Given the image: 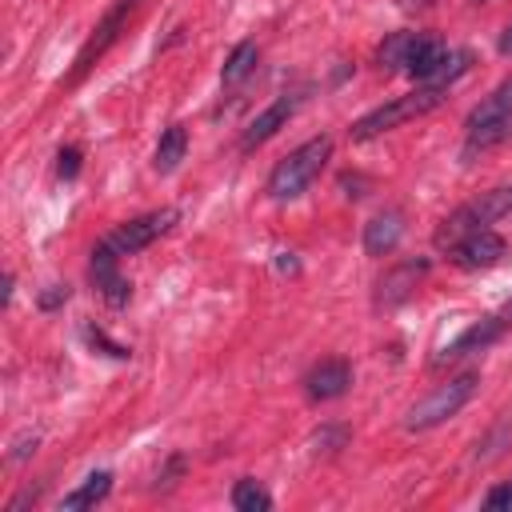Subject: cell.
<instances>
[{
	"mask_svg": "<svg viewBox=\"0 0 512 512\" xmlns=\"http://www.w3.org/2000/svg\"><path fill=\"white\" fill-rule=\"evenodd\" d=\"M232 508L236 512H268L272 508V496H268V488L260 484V480H252V476H240L236 484H232Z\"/></svg>",
	"mask_w": 512,
	"mask_h": 512,
	"instance_id": "obj_19",
	"label": "cell"
},
{
	"mask_svg": "<svg viewBox=\"0 0 512 512\" xmlns=\"http://www.w3.org/2000/svg\"><path fill=\"white\" fill-rule=\"evenodd\" d=\"M276 268H280V272H296L300 264L292 260V252H280V256H276Z\"/></svg>",
	"mask_w": 512,
	"mask_h": 512,
	"instance_id": "obj_31",
	"label": "cell"
},
{
	"mask_svg": "<svg viewBox=\"0 0 512 512\" xmlns=\"http://www.w3.org/2000/svg\"><path fill=\"white\" fill-rule=\"evenodd\" d=\"M36 496H40V484H36V488H24L16 500H8V512H20V508H24V504H32Z\"/></svg>",
	"mask_w": 512,
	"mask_h": 512,
	"instance_id": "obj_29",
	"label": "cell"
},
{
	"mask_svg": "<svg viewBox=\"0 0 512 512\" xmlns=\"http://www.w3.org/2000/svg\"><path fill=\"white\" fill-rule=\"evenodd\" d=\"M80 160H84L80 144H64V148L56 152V176H60L64 184H72V180L80 176Z\"/></svg>",
	"mask_w": 512,
	"mask_h": 512,
	"instance_id": "obj_25",
	"label": "cell"
},
{
	"mask_svg": "<svg viewBox=\"0 0 512 512\" xmlns=\"http://www.w3.org/2000/svg\"><path fill=\"white\" fill-rule=\"evenodd\" d=\"M504 140H512V116H500V120H488V124H480V128H468L460 156H464V164H468L476 152H488V148H496V144H504Z\"/></svg>",
	"mask_w": 512,
	"mask_h": 512,
	"instance_id": "obj_15",
	"label": "cell"
},
{
	"mask_svg": "<svg viewBox=\"0 0 512 512\" xmlns=\"http://www.w3.org/2000/svg\"><path fill=\"white\" fill-rule=\"evenodd\" d=\"M348 436H352V432H348V424H320V428L312 432V440H308V444H312V452H316V456H332V452H340V448L348 444Z\"/></svg>",
	"mask_w": 512,
	"mask_h": 512,
	"instance_id": "obj_22",
	"label": "cell"
},
{
	"mask_svg": "<svg viewBox=\"0 0 512 512\" xmlns=\"http://www.w3.org/2000/svg\"><path fill=\"white\" fill-rule=\"evenodd\" d=\"M512 212V184H500V188H488L480 192L476 200L460 204L456 212H448L436 228V248H452L460 236L468 232H480V228H492L500 216Z\"/></svg>",
	"mask_w": 512,
	"mask_h": 512,
	"instance_id": "obj_4",
	"label": "cell"
},
{
	"mask_svg": "<svg viewBox=\"0 0 512 512\" xmlns=\"http://www.w3.org/2000/svg\"><path fill=\"white\" fill-rule=\"evenodd\" d=\"M496 52H500V56H512V24L500 32V40H496Z\"/></svg>",
	"mask_w": 512,
	"mask_h": 512,
	"instance_id": "obj_30",
	"label": "cell"
},
{
	"mask_svg": "<svg viewBox=\"0 0 512 512\" xmlns=\"http://www.w3.org/2000/svg\"><path fill=\"white\" fill-rule=\"evenodd\" d=\"M72 300V288L68 284H48L40 296H36V308L40 312H56V308H64Z\"/></svg>",
	"mask_w": 512,
	"mask_h": 512,
	"instance_id": "obj_26",
	"label": "cell"
},
{
	"mask_svg": "<svg viewBox=\"0 0 512 512\" xmlns=\"http://www.w3.org/2000/svg\"><path fill=\"white\" fill-rule=\"evenodd\" d=\"M308 100V88H292V92H280L264 112H256L252 116V124L240 132V152H252V148H260V144H268L292 116H296V108Z\"/></svg>",
	"mask_w": 512,
	"mask_h": 512,
	"instance_id": "obj_7",
	"label": "cell"
},
{
	"mask_svg": "<svg viewBox=\"0 0 512 512\" xmlns=\"http://www.w3.org/2000/svg\"><path fill=\"white\" fill-rule=\"evenodd\" d=\"M412 36H416V32H392V36H384V44L376 48V64H380L384 72H400V68H404V56H408Z\"/></svg>",
	"mask_w": 512,
	"mask_h": 512,
	"instance_id": "obj_20",
	"label": "cell"
},
{
	"mask_svg": "<svg viewBox=\"0 0 512 512\" xmlns=\"http://www.w3.org/2000/svg\"><path fill=\"white\" fill-rule=\"evenodd\" d=\"M504 252H508V240H504L496 228H480V232H468V236H460V240L448 248L452 264H456V268H464V272H480V268H492V264H500V260H504Z\"/></svg>",
	"mask_w": 512,
	"mask_h": 512,
	"instance_id": "obj_11",
	"label": "cell"
},
{
	"mask_svg": "<svg viewBox=\"0 0 512 512\" xmlns=\"http://www.w3.org/2000/svg\"><path fill=\"white\" fill-rule=\"evenodd\" d=\"M400 236H404V212H400V208H380V212L364 224L360 244H364L368 256H388V252H396Z\"/></svg>",
	"mask_w": 512,
	"mask_h": 512,
	"instance_id": "obj_13",
	"label": "cell"
},
{
	"mask_svg": "<svg viewBox=\"0 0 512 512\" xmlns=\"http://www.w3.org/2000/svg\"><path fill=\"white\" fill-rule=\"evenodd\" d=\"M508 440H512V420H500V424H496V428H492V432H488V436L476 444V456H472V460H476V464H484V460L500 456Z\"/></svg>",
	"mask_w": 512,
	"mask_h": 512,
	"instance_id": "obj_23",
	"label": "cell"
},
{
	"mask_svg": "<svg viewBox=\"0 0 512 512\" xmlns=\"http://www.w3.org/2000/svg\"><path fill=\"white\" fill-rule=\"evenodd\" d=\"M448 88H452V84H416L412 92L392 96L388 104H376L372 112H364L360 120H352L348 136H352L356 144H364V140H376V136L400 128V124H408V120H420V116L436 112V108L448 100Z\"/></svg>",
	"mask_w": 512,
	"mask_h": 512,
	"instance_id": "obj_1",
	"label": "cell"
},
{
	"mask_svg": "<svg viewBox=\"0 0 512 512\" xmlns=\"http://www.w3.org/2000/svg\"><path fill=\"white\" fill-rule=\"evenodd\" d=\"M88 280H92V288L104 296V304H108V308H124V304L132 300V284H128V276L120 272V256L108 248V240H104V236H100V240H96V248H92Z\"/></svg>",
	"mask_w": 512,
	"mask_h": 512,
	"instance_id": "obj_9",
	"label": "cell"
},
{
	"mask_svg": "<svg viewBox=\"0 0 512 512\" xmlns=\"http://www.w3.org/2000/svg\"><path fill=\"white\" fill-rule=\"evenodd\" d=\"M484 508H488V512H512V480H508V484H496V488H488V496H484Z\"/></svg>",
	"mask_w": 512,
	"mask_h": 512,
	"instance_id": "obj_27",
	"label": "cell"
},
{
	"mask_svg": "<svg viewBox=\"0 0 512 512\" xmlns=\"http://www.w3.org/2000/svg\"><path fill=\"white\" fill-rule=\"evenodd\" d=\"M256 64H260V48H256L252 40H240V44L228 52V60H224V68H220V80L232 88V84L248 80V76L256 72Z\"/></svg>",
	"mask_w": 512,
	"mask_h": 512,
	"instance_id": "obj_18",
	"label": "cell"
},
{
	"mask_svg": "<svg viewBox=\"0 0 512 512\" xmlns=\"http://www.w3.org/2000/svg\"><path fill=\"white\" fill-rule=\"evenodd\" d=\"M504 332H508V320H504L500 312L480 316L476 324H468L456 340H448V344L432 356V368H448V364H456V360H464V356H472V352H484V348H492Z\"/></svg>",
	"mask_w": 512,
	"mask_h": 512,
	"instance_id": "obj_10",
	"label": "cell"
},
{
	"mask_svg": "<svg viewBox=\"0 0 512 512\" xmlns=\"http://www.w3.org/2000/svg\"><path fill=\"white\" fill-rule=\"evenodd\" d=\"M476 388H480V372H476V368H464V372L448 376V380H444V384H436L420 404H412V408H408L404 428H408V432H428V428H436V424L452 420V416H456V412L476 396Z\"/></svg>",
	"mask_w": 512,
	"mask_h": 512,
	"instance_id": "obj_3",
	"label": "cell"
},
{
	"mask_svg": "<svg viewBox=\"0 0 512 512\" xmlns=\"http://www.w3.org/2000/svg\"><path fill=\"white\" fill-rule=\"evenodd\" d=\"M500 316H504V320H508V328H512V296L504 300V308H500Z\"/></svg>",
	"mask_w": 512,
	"mask_h": 512,
	"instance_id": "obj_33",
	"label": "cell"
},
{
	"mask_svg": "<svg viewBox=\"0 0 512 512\" xmlns=\"http://www.w3.org/2000/svg\"><path fill=\"white\" fill-rule=\"evenodd\" d=\"M80 336H84V344L92 348V352H100V356H108V360H132V348L128 344H120V340H112L104 328H96V324H80Z\"/></svg>",
	"mask_w": 512,
	"mask_h": 512,
	"instance_id": "obj_21",
	"label": "cell"
},
{
	"mask_svg": "<svg viewBox=\"0 0 512 512\" xmlns=\"http://www.w3.org/2000/svg\"><path fill=\"white\" fill-rule=\"evenodd\" d=\"M184 152H188V132H184V124H168V128L160 132V140H156L152 168H156V172H176L180 160H184Z\"/></svg>",
	"mask_w": 512,
	"mask_h": 512,
	"instance_id": "obj_17",
	"label": "cell"
},
{
	"mask_svg": "<svg viewBox=\"0 0 512 512\" xmlns=\"http://www.w3.org/2000/svg\"><path fill=\"white\" fill-rule=\"evenodd\" d=\"M500 116H512V76L500 80V84L464 116V132H468V128H480V124H488V120H500Z\"/></svg>",
	"mask_w": 512,
	"mask_h": 512,
	"instance_id": "obj_16",
	"label": "cell"
},
{
	"mask_svg": "<svg viewBox=\"0 0 512 512\" xmlns=\"http://www.w3.org/2000/svg\"><path fill=\"white\" fill-rule=\"evenodd\" d=\"M328 156H332V136H312V140H304L300 148H292L284 160H276V168H272L268 180H264L268 200L284 204V200L304 196V192L312 188V180L324 172Z\"/></svg>",
	"mask_w": 512,
	"mask_h": 512,
	"instance_id": "obj_2",
	"label": "cell"
},
{
	"mask_svg": "<svg viewBox=\"0 0 512 512\" xmlns=\"http://www.w3.org/2000/svg\"><path fill=\"white\" fill-rule=\"evenodd\" d=\"M432 272V260L428 256H408V260H396L392 268H384V276L376 280V292H372V304L376 308H396V304H404L416 288H420V280Z\"/></svg>",
	"mask_w": 512,
	"mask_h": 512,
	"instance_id": "obj_8",
	"label": "cell"
},
{
	"mask_svg": "<svg viewBox=\"0 0 512 512\" xmlns=\"http://www.w3.org/2000/svg\"><path fill=\"white\" fill-rule=\"evenodd\" d=\"M184 472H188V456H184V452H172V456L164 460V468L156 472V484H152V488H156V492H168V488H176V480H180Z\"/></svg>",
	"mask_w": 512,
	"mask_h": 512,
	"instance_id": "obj_24",
	"label": "cell"
},
{
	"mask_svg": "<svg viewBox=\"0 0 512 512\" xmlns=\"http://www.w3.org/2000/svg\"><path fill=\"white\" fill-rule=\"evenodd\" d=\"M140 8V0H116L108 12H104V20L92 28V36L80 44V52H76V60H72V72L64 76V84H80L88 72H92V64L120 40V32H124V24H128V16Z\"/></svg>",
	"mask_w": 512,
	"mask_h": 512,
	"instance_id": "obj_5",
	"label": "cell"
},
{
	"mask_svg": "<svg viewBox=\"0 0 512 512\" xmlns=\"http://www.w3.org/2000/svg\"><path fill=\"white\" fill-rule=\"evenodd\" d=\"M352 388V364L344 356L320 360L304 372V396L308 400H340Z\"/></svg>",
	"mask_w": 512,
	"mask_h": 512,
	"instance_id": "obj_12",
	"label": "cell"
},
{
	"mask_svg": "<svg viewBox=\"0 0 512 512\" xmlns=\"http://www.w3.org/2000/svg\"><path fill=\"white\" fill-rule=\"evenodd\" d=\"M468 4H476V8H480V4H488V0H468Z\"/></svg>",
	"mask_w": 512,
	"mask_h": 512,
	"instance_id": "obj_34",
	"label": "cell"
},
{
	"mask_svg": "<svg viewBox=\"0 0 512 512\" xmlns=\"http://www.w3.org/2000/svg\"><path fill=\"white\" fill-rule=\"evenodd\" d=\"M180 220V212L176 208H156V212H144V216H136V220H124V224H116L104 240H108V248L124 260V256H136V252H144L152 240H160L164 232H172V224Z\"/></svg>",
	"mask_w": 512,
	"mask_h": 512,
	"instance_id": "obj_6",
	"label": "cell"
},
{
	"mask_svg": "<svg viewBox=\"0 0 512 512\" xmlns=\"http://www.w3.org/2000/svg\"><path fill=\"white\" fill-rule=\"evenodd\" d=\"M428 4H436V0H400V8H428Z\"/></svg>",
	"mask_w": 512,
	"mask_h": 512,
	"instance_id": "obj_32",
	"label": "cell"
},
{
	"mask_svg": "<svg viewBox=\"0 0 512 512\" xmlns=\"http://www.w3.org/2000/svg\"><path fill=\"white\" fill-rule=\"evenodd\" d=\"M36 444H40V436H36V432H20V436L12 440V452H8V460H12V464L28 460V456L36 452Z\"/></svg>",
	"mask_w": 512,
	"mask_h": 512,
	"instance_id": "obj_28",
	"label": "cell"
},
{
	"mask_svg": "<svg viewBox=\"0 0 512 512\" xmlns=\"http://www.w3.org/2000/svg\"><path fill=\"white\" fill-rule=\"evenodd\" d=\"M112 492V472L108 468H96V472H88L72 492H64L60 496V512H80V508H96L104 496Z\"/></svg>",
	"mask_w": 512,
	"mask_h": 512,
	"instance_id": "obj_14",
	"label": "cell"
}]
</instances>
